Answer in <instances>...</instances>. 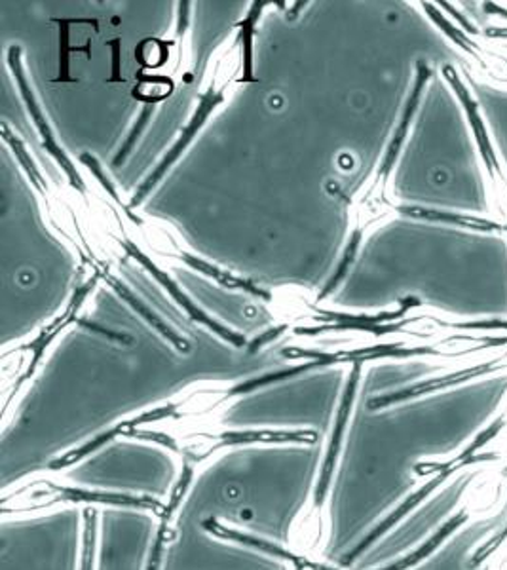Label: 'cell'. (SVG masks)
Masks as SVG:
<instances>
[{
    "label": "cell",
    "instance_id": "obj_1",
    "mask_svg": "<svg viewBox=\"0 0 507 570\" xmlns=\"http://www.w3.org/2000/svg\"><path fill=\"white\" fill-rule=\"evenodd\" d=\"M319 472L312 445L241 448L190 485L169 542L182 551L251 546L284 551Z\"/></svg>",
    "mask_w": 507,
    "mask_h": 570
},
{
    "label": "cell",
    "instance_id": "obj_2",
    "mask_svg": "<svg viewBox=\"0 0 507 570\" xmlns=\"http://www.w3.org/2000/svg\"><path fill=\"white\" fill-rule=\"evenodd\" d=\"M72 485L91 493L163 499L177 481L171 454L150 443H112L69 472Z\"/></svg>",
    "mask_w": 507,
    "mask_h": 570
},
{
    "label": "cell",
    "instance_id": "obj_3",
    "mask_svg": "<svg viewBox=\"0 0 507 570\" xmlns=\"http://www.w3.org/2000/svg\"><path fill=\"white\" fill-rule=\"evenodd\" d=\"M80 512L58 508L0 529V570H79Z\"/></svg>",
    "mask_w": 507,
    "mask_h": 570
},
{
    "label": "cell",
    "instance_id": "obj_4",
    "mask_svg": "<svg viewBox=\"0 0 507 570\" xmlns=\"http://www.w3.org/2000/svg\"><path fill=\"white\" fill-rule=\"evenodd\" d=\"M468 483V478H458L449 487L434 494V499L418 505L417 512L410 513L399 527L386 529L351 561L350 570L391 569L394 564L407 558L441 527L443 521H447L450 513L455 512Z\"/></svg>",
    "mask_w": 507,
    "mask_h": 570
},
{
    "label": "cell",
    "instance_id": "obj_5",
    "mask_svg": "<svg viewBox=\"0 0 507 570\" xmlns=\"http://www.w3.org/2000/svg\"><path fill=\"white\" fill-rule=\"evenodd\" d=\"M157 538V521L150 513L133 508L105 510L96 570H150Z\"/></svg>",
    "mask_w": 507,
    "mask_h": 570
},
{
    "label": "cell",
    "instance_id": "obj_6",
    "mask_svg": "<svg viewBox=\"0 0 507 570\" xmlns=\"http://www.w3.org/2000/svg\"><path fill=\"white\" fill-rule=\"evenodd\" d=\"M443 75L449 80L453 90L460 99L466 115H468L469 128L474 134L477 150L481 156L483 169H485V183H487V196L490 208L495 212V225L500 233L507 234V164L500 160V156L496 153L490 134L487 130V124L483 120L479 112V105L475 101L474 96L469 94L468 88L463 80L458 78L453 67H445Z\"/></svg>",
    "mask_w": 507,
    "mask_h": 570
},
{
    "label": "cell",
    "instance_id": "obj_7",
    "mask_svg": "<svg viewBox=\"0 0 507 570\" xmlns=\"http://www.w3.org/2000/svg\"><path fill=\"white\" fill-rule=\"evenodd\" d=\"M506 523V513L501 512L495 518L471 521L463 531L455 532L453 537L434 551L429 558L407 570H488L487 564L477 563L475 553Z\"/></svg>",
    "mask_w": 507,
    "mask_h": 570
},
{
    "label": "cell",
    "instance_id": "obj_8",
    "mask_svg": "<svg viewBox=\"0 0 507 570\" xmlns=\"http://www.w3.org/2000/svg\"><path fill=\"white\" fill-rule=\"evenodd\" d=\"M426 10L453 37L456 45L460 46L464 52L468 53L471 61H474V69H477V71L481 72L483 77H487L495 85H507L506 52L496 50V48L488 45L487 40H477L475 37L456 31L455 27L450 26L449 21L443 20L441 16L429 4H426Z\"/></svg>",
    "mask_w": 507,
    "mask_h": 570
},
{
    "label": "cell",
    "instance_id": "obj_9",
    "mask_svg": "<svg viewBox=\"0 0 507 570\" xmlns=\"http://www.w3.org/2000/svg\"><path fill=\"white\" fill-rule=\"evenodd\" d=\"M221 99V94H213V90L209 91L208 98L203 99L202 107H200V110L196 112V117L192 118V122L189 124V128L185 130L181 139L177 141L173 150H171V153L166 156V160L160 164V168H158L157 171H155V174H152V176H150L149 179L143 183V187L137 190V195L133 196V200H131L130 204L131 208H136V206H139V204L145 200V196L149 195L150 190H152V187L157 185L158 179H160V177L166 174V169H168L171 164L176 163L177 156L181 155V150H185V147H187L190 141H192V137H195L196 131L202 128V124L206 122V118H208L209 112L215 109V105L219 104Z\"/></svg>",
    "mask_w": 507,
    "mask_h": 570
},
{
    "label": "cell",
    "instance_id": "obj_10",
    "mask_svg": "<svg viewBox=\"0 0 507 570\" xmlns=\"http://www.w3.org/2000/svg\"><path fill=\"white\" fill-rule=\"evenodd\" d=\"M8 61H10V67H12L13 75L18 78V85H20L21 94H23V99H26L27 109L31 110V115H33L34 122L39 126L40 134H42V139H44L46 147L48 150L52 153L56 158H58L59 164L67 169V174L71 176V181L74 185H79L82 188V183H80L79 176H77V171L72 169L71 163L67 160V156L63 155V150L59 149L56 141H53L52 131L48 128V124H46L44 118H42V112H40L39 105L34 101L33 91L29 90V86H27L26 77H23V71H21L20 66V48L18 46H12L10 48V53H8Z\"/></svg>",
    "mask_w": 507,
    "mask_h": 570
},
{
    "label": "cell",
    "instance_id": "obj_11",
    "mask_svg": "<svg viewBox=\"0 0 507 570\" xmlns=\"http://www.w3.org/2000/svg\"><path fill=\"white\" fill-rule=\"evenodd\" d=\"M128 249H130V255H133L137 261H141V265L147 266L150 273L157 276L158 282H162L163 287H168V292L171 293L173 297H176L177 303H179V305H181L185 311L189 312L192 318L208 325L209 330H213L217 335H221L225 341L235 344V346H243V344H246V338L240 337V335H236V333H232V331L225 330V327H221L219 324H215L213 320H209L208 316H206V314L200 311V308H196V306L190 303L189 298L185 297V295H182V293L177 289V285L173 284V282H171V279H169L166 274L160 273L157 266L152 265V261L147 259L143 253L139 252L137 247L128 246Z\"/></svg>",
    "mask_w": 507,
    "mask_h": 570
},
{
    "label": "cell",
    "instance_id": "obj_12",
    "mask_svg": "<svg viewBox=\"0 0 507 570\" xmlns=\"http://www.w3.org/2000/svg\"><path fill=\"white\" fill-rule=\"evenodd\" d=\"M111 285L117 289L118 295L120 297L125 298L126 303H130L133 308H136L141 316H143L147 322H149L152 327H157L160 333H162L163 337L168 338L169 343L176 344L177 348L182 352H189V343L185 341V338L179 337L177 333H173V331L169 330V327H166V324H163L162 320L158 318V316H155L152 312L147 308V306L141 303V301H137L133 295H131L128 289H126L125 285L118 284L117 279H111Z\"/></svg>",
    "mask_w": 507,
    "mask_h": 570
},
{
    "label": "cell",
    "instance_id": "obj_13",
    "mask_svg": "<svg viewBox=\"0 0 507 570\" xmlns=\"http://www.w3.org/2000/svg\"><path fill=\"white\" fill-rule=\"evenodd\" d=\"M182 259L187 261L189 265L195 266V268H198V271H202L203 274H208V276H213L215 279H219L221 284L230 285V287H243V289L257 293V295H262V297H270L267 292H262L259 287H255L251 282H243V279L235 278V276H230V274L221 273V271H217L215 266L208 265V263H203V261L195 259V257H190V255H182Z\"/></svg>",
    "mask_w": 507,
    "mask_h": 570
},
{
    "label": "cell",
    "instance_id": "obj_14",
    "mask_svg": "<svg viewBox=\"0 0 507 570\" xmlns=\"http://www.w3.org/2000/svg\"><path fill=\"white\" fill-rule=\"evenodd\" d=\"M265 4H267V2H255L251 12H249L248 20L243 21V35H241L243 46H246V50H243V58H246V61H243V69H246L243 82L254 80V77H251V72H254V69H251V42H254V39H251V37H254L255 21L259 18L260 10H262Z\"/></svg>",
    "mask_w": 507,
    "mask_h": 570
},
{
    "label": "cell",
    "instance_id": "obj_15",
    "mask_svg": "<svg viewBox=\"0 0 507 570\" xmlns=\"http://www.w3.org/2000/svg\"><path fill=\"white\" fill-rule=\"evenodd\" d=\"M150 110L147 109L143 112V117H141V120H139V124L136 126V130H133V134H131L130 139L126 141L125 149L120 150V155L117 156V160H115V164L125 163L126 155L130 153L131 147H133V142H136L137 136L141 134V128H143L145 124H147V120H149Z\"/></svg>",
    "mask_w": 507,
    "mask_h": 570
},
{
    "label": "cell",
    "instance_id": "obj_16",
    "mask_svg": "<svg viewBox=\"0 0 507 570\" xmlns=\"http://www.w3.org/2000/svg\"><path fill=\"white\" fill-rule=\"evenodd\" d=\"M82 160H84L88 166H90L93 171H96V176H98L99 181L103 183V187L111 193L112 196H115V190H112L111 183L105 181L103 174H101V169H99L98 163L91 158L90 155H82Z\"/></svg>",
    "mask_w": 507,
    "mask_h": 570
}]
</instances>
